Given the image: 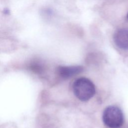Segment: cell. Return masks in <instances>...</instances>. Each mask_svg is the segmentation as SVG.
Segmentation results:
<instances>
[{
    "instance_id": "cell-1",
    "label": "cell",
    "mask_w": 128,
    "mask_h": 128,
    "mask_svg": "<svg viewBox=\"0 0 128 128\" xmlns=\"http://www.w3.org/2000/svg\"><path fill=\"white\" fill-rule=\"evenodd\" d=\"M74 94L82 101H87L95 94L96 89L94 84L89 79L80 78L76 80L72 84Z\"/></svg>"
},
{
    "instance_id": "cell-2",
    "label": "cell",
    "mask_w": 128,
    "mask_h": 128,
    "mask_svg": "<svg viewBox=\"0 0 128 128\" xmlns=\"http://www.w3.org/2000/svg\"><path fill=\"white\" fill-rule=\"evenodd\" d=\"M102 120L104 124L110 128H119L124 123V118L122 110L118 107L110 106L104 110Z\"/></svg>"
},
{
    "instance_id": "cell-3",
    "label": "cell",
    "mask_w": 128,
    "mask_h": 128,
    "mask_svg": "<svg viewBox=\"0 0 128 128\" xmlns=\"http://www.w3.org/2000/svg\"><path fill=\"white\" fill-rule=\"evenodd\" d=\"M84 68L80 66H59L57 68V73L62 78L67 79L75 76L83 71Z\"/></svg>"
},
{
    "instance_id": "cell-4",
    "label": "cell",
    "mask_w": 128,
    "mask_h": 128,
    "mask_svg": "<svg viewBox=\"0 0 128 128\" xmlns=\"http://www.w3.org/2000/svg\"><path fill=\"white\" fill-rule=\"evenodd\" d=\"M113 39L118 48L122 50H128V28L117 30L114 34Z\"/></svg>"
},
{
    "instance_id": "cell-5",
    "label": "cell",
    "mask_w": 128,
    "mask_h": 128,
    "mask_svg": "<svg viewBox=\"0 0 128 128\" xmlns=\"http://www.w3.org/2000/svg\"><path fill=\"white\" fill-rule=\"evenodd\" d=\"M127 18H128V14H127Z\"/></svg>"
}]
</instances>
